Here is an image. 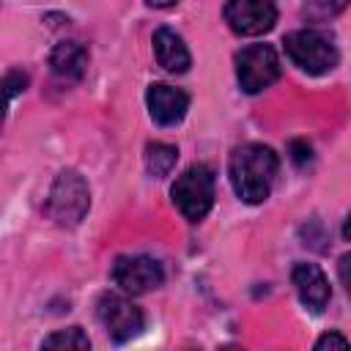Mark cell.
Here are the masks:
<instances>
[{
	"label": "cell",
	"mask_w": 351,
	"mask_h": 351,
	"mask_svg": "<svg viewBox=\"0 0 351 351\" xmlns=\"http://www.w3.org/2000/svg\"><path fill=\"white\" fill-rule=\"evenodd\" d=\"M178 162V148L176 145H167V143H151L145 148V167L154 178H165L170 176V170L176 167Z\"/></svg>",
	"instance_id": "obj_13"
},
{
	"label": "cell",
	"mask_w": 351,
	"mask_h": 351,
	"mask_svg": "<svg viewBox=\"0 0 351 351\" xmlns=\"http://www.w3.org/2000/svg\"><path fill=\"white\" fill-rule=\"evenodd\" d=\"M173 3H178V0H148V5H154V8H167Z\"/></svg>",
	"instance_id": "obj_19"
},
{
	"label": "cell",
	"mask_w": 351,
	"mask_h": 351,
	"mask_svg": "<svg viewBox=\"0 0 351 351\" xmlns=\"http://www.w3.org/2000/svg\"><path fill=\"white\" fill-rule=\"evenodd\" d=\"M291 159H293L299 167L307 165V162H310V145L302 143V140H293V143H291Z\"/></svg>",
	"instance_id": "obj_17"
},
{
	"label": "cell",
	"mask_w": 351,
	"mask_h": 351,
	"mask_svg": "<svg viewBox=\"0 0 351 351\" xmlns=\"http://www.w3.org/2000/svg\"><path fill=\"white\" fill-rule=\"evenodd\" d=\"M88 206H90V192L85 178L77 170H63L49 189V200H47L49 217L63 228H74L88 214Z\"/></svg>",
	"instance_id": "obj_3"
},
{
	"label": "cell",
	"mask_w": 351,
	"mask_h": 351,
	"mask_svg": "<svg viewBox=\"0 0 351 351\" xmlns=\"http://www.w3.org/2000/svg\"><path fill=\"white\" fill-rule=\"evenodd\" d=\"M288 58L307 74H326L337 66V47L324 30H293L285 36Z\"/></svg>",
	"instance_id": "obj_4"
},
{
	"label": "cell",
	"mask_w": 351,
	"mask_h": 351,
	"mask_svg": "<svg viewBox=\"0 0 351 351\" xmlns=\"http://www.w3.org/2000/svg\"><path fill=\"white\" fill-rule=\"evenodd\" d=\"M280 159L269 145L247 143L230 156V184L244 203H263L271 192Z\"/></svg>",
	"instance_id": "obj_1"
},
{
	"label": "cell",
	"mask_w": 351,
	"mask_h": 351,
	"mask_svg": "<svg viewBox=\"0 0 351 351\" xmlns=\"http://www.w3.org/2000/svg\"><path fill=\"white\" fill-rule=\"evenodd\" d=\"M173 203L176 208L189 219V222H197L208 214V208L214 206V170L208 165H192L186 167L173 189Z\"/></svg>",
	"instance_id": "obj_2"
},
{
	"label": "cell",
	"mask_w": 351,
	"mask_h": 351,
	"mask_svg": "<svg viewBox=\"0 0 351 351\" xmlns=\"http://www.w3.org/2000/svg\"><path fill=\"white\" fill-rule=\"evenodd\" d=\"M52 74L60 80H80L88 69V49L80 41H63L49 55Z\"/></svg>",
	"instance_id": "obj_12"
},
{
	"label": "cell",
	"mask_w": 351,
	"mask_h": 351,
	"mask_svg": "<svg viewBox=\"0 0 351 351\" xmlns=\"http://www.w3.org/2000/svg\"><path fill=\"white\" fill-rule=\"evenodd\" d=\"M321 3L326 5V11H329V14H335V11H340V8L346 5V0H321Z\"/></svg>",
	"instance_id": "obj_18"
},
{
	"label": "cell",
	"mask_w": 351,
	"mask_h": 351,
	"mask_svg": "<svg viewBox=\"0 0 351 351\" xmlns=\"http://www.w3.org/2000/svg\"><path fill=\"white\" fill-rule=\"evenodd\" d=\"M96 315L115 343H126L143 329V310L121 293H101L96 302Z\"/></svg>",
	"instance_id": "obj_6"
},
{
	"label": "cell",
	"mask_w": 351,
	"mask_h": 351,
	"mask_svg": "<svg viewBox=\"0 0 351 351\" xmlns=\"http://www.w3.org/2000/svg\"><path fill=\"white\" fill-rule=\"evenodd\" d=\"M154 55H156V63L170 71V74H181L189 69L192 58H189V49L186 44L181 41V36H176L170 27H159L154 33Z\"/></svg>",
	"instance_id": "obj_11"
},
{
	"label": "cell",
	"mask_w": 351,
	"mask_h": 351,
	"mask_svg": "<svg viewBox=\"0 0 351 351\" xmlns=\"http://www.w3.org/2000/svg\"><path fill=\"white\" fill-rule=\"evenodd\" d=\"M291 280H293L296 293H299V299L307 310L321 313L329 304V299H332L329 280L324 277V271L315 263H296L293 271H291Z\"/></svg>",
	"instance_id": "obj_10"
},
{
	"label": "cell",
	"mask_w": 351,
	"mask_h": 351,
	"mask_svg": "<svg viewBox=\"0 0 351 351\" xmlns=\"http://www.w3.org/2000/svg\"><path fill=\"white\" fill-rule=\"evenodd\" d=\"M44 348H77V351H85V348H90V340L80 326H71V329H60V332L44 337Z\"/></svg>",
	"instance_id": "obj_14"
},
{
	"label": "cell",
	"mask_w": 351,
	"mask_h": 351,
	"mask_svg": "<svg viewBox=\"0 0 351 351\" xmlns=\"http://www.w3.org/2000/svg\"><path fill=\"white\" fill-rule=\"evenodd\" d=\"M112 282L123 293H148L165 282V269L148 255H123L112 263Z\"/></svg>",
	"instance_id": "obj_7"
},
{
	"label": "cell",
	"mask_w": 351,
	"mask_h": 351,
	"mask_svg": "<svg viewBox=\"0 0 351 351\" xmlns=\"http://www.w3.org/2000/svg\"><path fill=\"white\" fill-rule=\"evenodd\" d=\"M225 22L239 36H261L274 27L277 5L274 0H228Z\"/></svg>",
	"instance_id": "obj_8"
},
{
	"label": "cell",
	"mask_w": 351,
	"mask_h": 351,
	"mask_svg": "<svg viewBox=\"0 0 351 351\" xmlns=\"http://www.w3.org/2000/svg\"><path fill=\"white\" fill-rule=\"evenodd\" d=\"M236 77L244 93H261L280 77V58L269 44L244 47L236 55Z\"/></svg>",
	"instance_id": "obj_5"
},
{
	"label": "cell",
	"mask_w": 351,
	"mask_h": 351,
	"mask_svg": "<svg viewBox=\"0 0 351 351\" xmlns=\"http://www.w3.org/2000/svg\"><path fill=\"white\" fill-rule=\"evenodd\" d=\"M315 348L318 351H324V348H348V340L343 335H337V332H329V335L315 340Z\"/></svg>",
	"instance_id": "obj_16"
},
{
	"label": "cell",
	"mask_w": 351,
	"mask_h": 351,
	"mask_svg": "<svg viewBox=\"0 0 351 351\" xmlns=\"http://www.w3.org/2000/svg\"><path fill=\"white\" fill-rule=\"evenodd\" d=\"M27 88V74L25 71H8L3 80H0V121H3V115H5V107H8V101L14 99V96H19L22 90Z\"/></svg>",
	"instance_id": "obj_15"
},
{
	"label": "cell",
	"mask_w": 351,
	"mask_h": 351,
	"mask_svg": "<svg viewBox=\"0 0 351 351\" xmlns=\"http://www.w3.org/2000/svg\"><path fill=\"white\" fill-rule=\"evenodd\" d=\"M145 101H148L151 118L159 126L178 123L186 115V107H189V96L181 88H173V85H165V82H154L145 93Z\"/></svg>",
	"instance_id": "obj_9"
}]
</instances>
